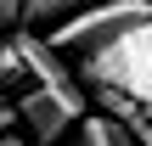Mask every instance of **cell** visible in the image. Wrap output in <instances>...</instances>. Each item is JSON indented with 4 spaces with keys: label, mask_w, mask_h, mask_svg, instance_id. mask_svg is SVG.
<instances>
[{
    "label": "cell",
    "mask_w": 152,
    "mask_h": 146,
    "mask_svg": "<svg viewBox=\"0 0 152 146\" xmlns=\"http://www.w3.org/2000/svg\"><path fill=\"white\" fill-rule=\"evenodd\" d=\"M0 146H23V141H17V135H0Z\"/></svg>",
    "instance_id": "10"
},
{
    "label": "cell",
    "mask_w": 152,
    "mask_h": 146,
    "mask_svg": "<svg viewBox=\"0 0 152 146\" xmlns=\"http://www.w3.org/2000/svg\"><path fill=\"white\" fill-rule=\"evenodd\" d=\"M79 79L85 90H124L141 101V113L152 118V17L124 28L118 39L96 45L79 56Z\"/></svg>",
    "instance_id": "1"
},
{
    "label": "cell",
    "mask_w": 152,
    "mask_h": 146,
    "mask_svg": "<svg viewBox=\"0 0 152 146\" xmlns=\"http://www.w3.org/2000/svg\"><path fill=\"white\" fill-rule=\"evenodd\" d=\"M56 146H62V141H56Z\"/></svg>",
    "instance_id": "12"
},
{
    "label": "cell",
    "mask_w": 152,
    "mask_h": 146,
    "mask_svg": "<svg viewBox=\"0 0 152 146\" xmlns=\"http://www.w3.org/2000/svg\"><path fill=\"white\" fill-rule=\"evenodd\" d=\"M11 28H23V0H0V39Z\"/></svg>",
    "instance_id": "7"
},
{
    "label": "cell",
    "mask_w": 152,
    "mask_h": 146,
    "mask_svg": "<svg viewBox=\"0 0 152 146\" xmlns=\"http://www.w3.org/2000/svg\"><path fill=\"white\" fill-rule=\"evenodd\" d=\"M147 17H152V0H90V6L68 11V17L51 28V45L85 56V51L118 39L124 28H135V23H147Z\"/></svg>",
    "instance_id": "2"
},
{
    "label": "cell",
    "mask_w": 152,
    "mask_h": 146,
    "mask_svg": "<svg viewBox=\"0 0 152 146\" xmlns=\"http://www.w3.org/2000/svg\"><path fill=\"white\" fill-rule=\"evenodd\" d=\"M130 129H135V141H141V146H152V118H147V113H141V118H135Z\"/></svg>",
    "instance_id": "9"
},
{
    "label": "cell",
    "mask_w": 152,
    "mask_h": 146,
    "mask_svg": "<svg viewBox=\"0 0 152 146\" xmlns=\"http://www.w3.org/2000/svg\"><path fill=\"white\" fill-rule=\"evenodd\" d=\"M17 129V101H0V135Z\"/></svg>",
    "instance_id": "8"
},
{
    "label": "cell",
    "mask_w": 152,
    "mask_h": 146,
    "mask_svg": "<svg viewBox=\"0 0 152 146\" xmlns=\"http://www.w3.org/2000/svg\"><path fill=\"white\" fill-rule=\"evenodd\" d=\"M68 6H73V11H79V6H90V0H68Z\"/></svg>",
    "instance_id": "11"
},
{
    "label": "cell",
    "mask_w": 152,
    "mask_h": 146,
    "mask_svg": "<svg viewBox=\"0 0 152 146\" xmlns=\"http://www.w3.org/2000/svg\"><path fill=\"white\" fill-rule=\"evenodd\" d=\"M79 146H141V141H135V129H130L124 118H113V113H85V118H79Z\"/></svg>",
    "instance_id": "5"
},
{
    "label": "cell",
    "mask_w": 152,
    "mask_h": 146,
    "mask_svg": "<svg viewBox=\"0 0 152 146\" xmlns=\"http://www.w3.org/2000/svg\"><path fill=\"white\" fill-rule=\"evenodd\" d=\"M11 45H17V56H23V73H28L39 90H51L73 118H85V113H90V90H85L79 68H73V62H62V51H56L51 39H39L34 28H11Z\"/></svg>",
    "instance_id": "3"
},
{
    "label": "cell",
    "mask_w": 152,
    "mask_h": 146,
    "mask_svg": "<svg viewBox=\"0 0 152 146\" xmlns=\"http://www.w3.org/2000/svg\"><path fill=\"white\" fill-rule=\"evenodd\" d=\"M17 124H28V135H34L39 146H56V141H62V129H68V124H79V118H73L51 90L28 84V90H23V101H17Z\"/></svg>",
    "instance_id": "4"
},
{
    "label": "cell",
    "mask_w": 152,
    "mask_h": 146,
    "mask_svg": "<svg viewBox=\"0 0 152 146\" xmlns=\"http://www.w3.org/2000/svg\"><path fill=\"white\" fill-rule=\"evenodd\" d=\"M68 11H73L68 0H23V23H28V28H34L39 17H68Z\"/></svg>",
    "instance_id": "6"
}]
</instances>
